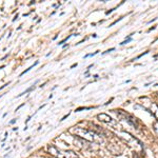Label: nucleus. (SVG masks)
<instances>
[{"instance_id": "4", "label": "nucleus", "mask_w": 158, "mask_h": 158, "mask_svg": "<svg viewBox=\"0 0 158 158\" xmlns=\"http://www.w3.org/2000/svg\"><path fill=\"white\" fill-rule=\"evenodd\" d=\"M117 114H119V115H122L124 117V119H126L127 121L129 122L130 124H132V126H134L135 128H137V122L136 120H135V118H133L131 115H129V114H126L124 112H121V111H119V112H117Z\"/></svg>"}, {"instance_id": "1", "label": "nucleus", "mask_w": 158, "mask_h": 158, "mask_svg": "<svg viewBox=\"0 0 158 158\" xmlns=\"http://www.w3.org/2000/svg\"><path fill=\"white\" fill-rule=\"evenodd\" d=\"M70 133H72L75 136L79 137L81 139H85L86 141L95 142V143H101L103 141L101 138V135L96 133V132L92 131V130L85 129V128H79V127H74L70 129Z\"/></svg>"}, {"instance_id": "5", "label": "nucleus", "mask_w": 158, "mask_h": 158, "mask_svg": "<svg viewBox=\"0 0 158 158\" xmlns=\"http://www.w3.org/2000/svg\"><path fill=\"white\" fill-rule=\"evenodd\" d=\"M37 64H38V61H36V62H35L34 64H32V65H31V67H30L29 69H27V70H25V71H23V72H22L21 74H20V77H21V76H23L24 74H25V73H27V72H29V71H31V70H32V69L34 68V67H36Z\"/></svg>"}, {"instance_id": "3", "label": "nucleus", "mask_w": 158, "mask_h": 158, "mask_svg": "<svg viewBox=\"0 0 158 158\" xmlns=\"http://www.w3.org/2000/svg\"><path fill=\"white\" fill-rule=\"evenodd\" d=\"M97 118H98L99 121L103 122V123H106V124H110V126L114 127V128H117V127H118V123H117V122L114 120L112 117H110L108 114H103V113L98 114Z\"/></svg>"}, {"instance_id": "2", "label": "nucleus", "mask_w": 158, "mask_h": 158, "mask_svg": "<svg viewBox=\"0 0 158 158\" xmlns=\"http://www.w3.org/2000/svg\"><path fill=\"white\" fill-rule=\"evenodd\" d=\"M48 152L52 156L56 158H78L77 154L74 153L73 151H69V150H60L55 146H49L48 147Z\"/></svg>"}, {"instance_id": "7", "label": "nucleus", "mask_w": 158, "mask_h": 158, "mask_svg": "<svg viewBox=\"0 0 158 158\" xmlns=\"http://www.w3.org/2000/svg\"><path fill=\"white\" fill-rule=\"evenodd\" d=\"M131 40H132V39H131V38H128V39H127V40H126V41L121 42V43H120V44H121V45H122V44H126V43H128V42H130V41H131Z\"/></svg>"}, {"instance_id": "6", "label": "nucleus", "mask_w": 158, "mask_h": 158, "mask_svg": "<svg viewBox=\"0 0 158 158\" xmlns=\"http://www.w3.org/2000/svg\"><path fill=\"white\" fill-rule=\"evenodd\" d=\"M70 37H71V36H68L67 38H64V39H63L62 41H60L59 43H58V44H62V43H64L65 41H68V39H70Z\"/></svg>"}]
</instances>
